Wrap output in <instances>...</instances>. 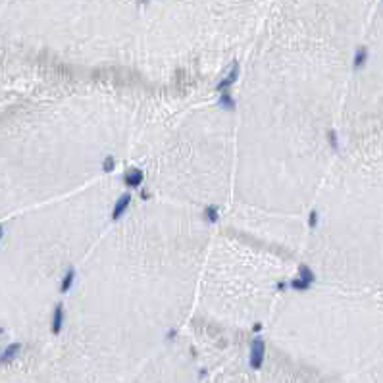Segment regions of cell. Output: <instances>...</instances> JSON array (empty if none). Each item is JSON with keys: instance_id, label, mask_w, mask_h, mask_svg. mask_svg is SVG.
Masks as SVG:
<instances>
[{"instance_id": "6da1fadb", "label": "cell", "mask_w": 383, "mask_h": 383, "mask_svg": "<svg viewBox=\"0 0 383 383\" xmlns=\"http://www.w3.org/2000/svg\"><path fill=\"white\" fill-rule=\"evenodd\" d=\"M316 283V273L312 271L310 266H301L299 268V273H297V277H293L291 279V289H295V291H306V289H310L312 285Z\"/></svg>"}, {"instance_id": "7a4b0ae2", "label": "cell", "mask_w": 383, "mask_h": 383, "mask_svg": "<svg viewBox=\"0 0 383 383\" xmlns=\"http://www.w3.org/2000/svg\"><path fill=\"white\" fill-rule=\"evenodd\" d=\"M241 77V65L239 62H233L231 67H229V71L225 73L222 79L218 81V85H216V91L218 93H224V91H231V87L239 81Z\"/></svg>"}, {"instance_id": "3957f363", "label": "cell", "mask_w": 383, "mask_h": 383, "mask_svg": "<svg viewBox=\"0 0 383 383\" xmlns=\"http://www.w3.org/2000/svg\"><path fill=\"white\" fill-rule=\"evenodd\" d=\"M133 204V192H122L120 196H118V200L114 202V208H112V222H118V220H122L124 216H126V212H128L129 208Z\"/></svg>"}, {"instance_id": "277c9868", "label": "cell", "mask_w": 383, "mask_h": 383, "mask_svg": "<svg viewBox=\"0 0 383 383\" xmlns=\"http://www.w3.org/2000/svg\"><path fill=\"white\" fill-rule=\"evenodd\" d=\"M124 183L128 185L129 189H141L144 183V172L141 168H137V166H133V168H129L128 172H126V176H124Z\"/></svg>"}, {"instance_id": "5b68a950", "label": "cell", "mask_w": 383, "mask_h": 383, "mask_svg": "<svg viewBox=\"0 0 383 383\" xmlns=\"http://www.w3.org/2000/svg\"><path fill=\"white\" fill-rule=\"evenodd\" d=\"M65 323V306L64 303H58L54 306V312H52V319H50V331L54 335H58L62 331Z\"/></svg>"}, {"instance_id": "8992f818", "label": "cell", "mask_w": 383, "mask_h": 383, "mask_svg": "<svg viewBox=\"0 0 383 383\" xmlns=\"http://www.w3.org/2000/svg\"><path fill=\"white\" fill-rule=\"evenodd\" d=\"M264 354H266V349H264V341L258 337L255 343H253V351H251V362H253V366L258 368L262 364V360H264Z\"/></svg>"}, {"instance_id": "52a82bcc", "label": "cell", "mask_w": 383, "mask_h": 383, "mask_svg": "<svg viewBox=\"0 0 383 383\" xmlns=\"http://www.w3.org/2000/svg\"><path fill=\"white\" fill-rule=\"evenodd\" d=\"M19 351H21V345H19V343L8 345L4 351L0 352V366H2V364H10L12 360H16V356L19 354Z\"/></svg>"}, {"instance_id": "ba28073f", "label": "cell", "mask_w": 383, "mask_h": 383, "mask_svg": "<svg viewBox=\"0 0 383 383\" xmlns=\"http://www.w3.org/2000/svg\"><path fill=\"white\" fill-rule=\"evenodd\" d=\"M220 106L227 110V112H233L235 108H237V100H235V96L231 95V91H224V93H220Z\"/></svg>"}, {"instance_id": "9c48e42d", "label": "cell", "mask_w": 383, "mask_h": 383, "mask_svg": "<svg viewBox=\"0 0 383 383\" xmlns=\"http://www.w3.org/2000/svg\"><path fill=\"white\" fill-rule=\"evenodd\" d=\"M73 283H75V270H73V268H67L64 277L60 279V291H62V293H69V289L73 287Z\"/></svg>"}, {"instance_id": "30bf717a", "label": "cell", "mask_w": 383, "mask_h": 383, "mask_svg": "<svg viewBox=\"0 0 383 383\" xmlns=\"http://www.w3.org/2000/svg\"><path fill=\"white\" fill-rule=\"evenodd\" d=\"M204 220L210 222V224H218L220 222V210H218V206H208L204 210Z\"/></svg>"}, {"instance_id": "8fae6325", "label": "cell", "mask_w": 383, "mask_h": 383, "mask_svg": "<svg viewBox=\"0 0 383 383\" xmlns=\"http://www.w3.org/2000/svg\"><path fill=\"white\" fill-rule=\"evenodd\" d=\"M114 168H116V158L110 154V156H106L104 162H102V172H104V174H112Z\"/></svg>"}, {"instance_id": "7c38bea8", "label": "cell", "mask_w": 383, "mask_h": 383, "mask_svg": "<svg viewBox=\"0 0 383 383\" xmlns=\"http://www.w3.org/2000/svg\"><path fill=\"white\" fill-rule=\"evenodd\" d=\"M318 222H319L318 210H312V212H310V216H308V225H310V227H316Z\"/></svg>"}, {"instance_id": "4fadbf2b", "label": "cell", "mask_w": 383, "mask_h": 383, "mask_svg": "<svg viewBox=\"0 0 383 383\" xmlns=\"http://www.w3.org/2000/svg\"><path fill=\"white\" fill-rule=\"evenodd\" d=\"M4 239V225L0 224V241Z\"/></svg>"}]
</instances>
